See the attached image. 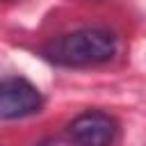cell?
Returning a JSON list of instances; mask_svg holds the SVG:
<instances>
[{
    "label": "cell",
    "instance_id": "1",
    "mask_svg": "<svg viewBox=\"0 0 146 146\" xmlns=\"http://www.w3.org/2000/svg\"><path fill=\"white\" fill-rule=\"evenodd\" d=\"M114 52H116L114 34L98 27L66 32L43 48V57L59 66H94L110 62Z\"/></svg>",
    "mask_w": 146,
    "mask_h": 146
},
{
    "label": "cell",
    "instance_id": "2",
    "mask_svg": "<svg viewBox=\"0 0 146 146\" xmlns=\"http://www.w3.org/2000/svg\"><path fill=\"white\" fill-rule=\"evenodd\" d=\"M43 107L41 91L25 78H7L0 84V116L2 119H23L36 114Z\"/></svg>",
    "mask_w": 146,
    "mask_h": 146
},
{
    "label": "cell",
    "instance_id": "3",
    "mask_svg": "<svg viewBox=\"0 0 146 146\" xmlns=\"http://www.w3.org/2000/svg\"><path fill=\"white\" fill-rule=\"evenodd\" d=\"M66 132L75 146H110L116 137V121L105 112L89 110L75 116Z\"/></svg>",
    "mask_w": 146,
    "mask_h": 146
},
{
    "label": "cell",
    "instance_id": "4",
    "mask_svg": "<svg viewBox=\"0 0 146 146\" xmlns=\"http://www.w3.org/2000/svg\"><path fill=\"white\" fill-rule=\"evenodd\" d=\"M34 146H64V144H59V141H55V139H43V141L34 144Z\"/></svg>",
    "mask_w": 146,
    "mask_h": 146
}]
</instances>
